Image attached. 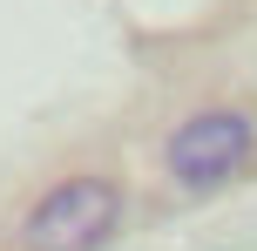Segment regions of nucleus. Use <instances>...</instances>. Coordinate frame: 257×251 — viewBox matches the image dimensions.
Wrapping results in <instances>:
<instances>
[{
    "label": "nucleus",
    "mask_w": 257,
    "mask_h": 251,
    "mask_svg": "<svg viewBox=\"0 0 257 251\" xmlns=\"http://www.w3.org/2000/svg\"><path fill=\"white\" fill-rule=\"evenodd\" d=\"M122 224V190L108 177H68L27 211V251H102Z\"/></svg>",
    "instance_id": "obj_1"
},
{
    "label": "nucleus",
    "mask_w": 257,
    "mask_h": 251,
    "mask_svg": "<svg viewBox=\"0 0 257 251\" xmlns=\"http://www.w3.org/2000/svg\"><path fill=\"white\" fill-rule=\"evenodd\" d=\"M244 156H250V122L237 116V109H203V116H190L163 143V163H169V177H176L183 190L230 184V177L244 170Z\"/></svg>",
    "instance_id": "obj_2"
}]
</instances>
